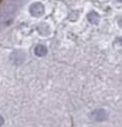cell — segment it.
I'll list each match as a JSON object with an SVG mask.
<instances>
[{"label": "cell", "instance_id": "6da1fadb", "mask_svg": "<svg viewBox=\"0 0 122 127\" xmlns=\"http://www.w3.org/2000/svg\"><path fill=\"white\" fill-rule=\"evenodd\" d=\"M30 11H31V14L34 15V16L38 17L40 16V15L43 14L44 12V6L40 3H35L31 6V9H30Z\"/></svg>", "mask_w": 122, "mask_h": 127}, {"label": "cell", "instance_id": "7a4b0ae2", "mask_svg": "<svg viewBox=\"0 0 122 127\" xmlns=\"http://www.w3.org/2000/svg\"><path fill=\"white\" fill-rule=\"evenodd\" d=\"M93 117L97 121H102V120H104L106 118V113H105L104 110H98V111H96V112H94Z\"/></svg>", "mask_w": 122, "mask_h": 127}, {"label": "cell", "instance_id": "3957f363", "mask_svg": "<svg viewBox=\"0 0 122 127\" xmlns=\"http://www.w3.org/2000/svg\"><path fill=\"white\" fill-rule=\"evenodd\" d=\"M48 53V50L47 47L43 46V45H37L36 49H35V54L38 56V57H43L44 55H47Z\"/></svg>", "mask_w": 122, "mask_h": 127}, {"label": "cell", "instance_id": "277c9868", "mask_svg": "<svg viewBox=\"0 0 122 127\" xmlns=\"http://www.w3.org/2000/svg\"><path fill=\"white\" fill-rule=\"evenodd\" d=\"M88 19H89V21H91L92 23L96 24V23L99 21V15H98L96 12H91V13H89V15H88Z\"/></svg>", "mask_w": 122, "mask_h": 127}, {"label": "cell", "instance_id": "5b68a950", "mask_svg": "<svg viewBox=\"0 0 122 127\" xmlns=\"http://www.w3.org/2000/svg\"><path fill=\"white\" fill-rule=\"evenodd\" d=\"M118 23H119V25H120V27H122V17L118 20Z\"/></svg>", "mask_w": 122, "mask_h": 127}, {"label": "cell", "instance_id": "8992f818", "mask_svg": "<svg viewBox=\"0 0 122 127\" xmlns=\"http://www.w3.org/2000/svg\"><path fill=\"white\" fill-rule=\"evenodd\" d=\"M120 42H121V44H122V37L120 38Z\"/></svg>", "mask_w": 122, "mask_h": 127}, {"label": "cell", "instance_id": "52a82bcc", "mask_svg": "<svg viewBox=\"0 0 122 127\" xmlns=\"http://www.w3.org/2000/svg\"><path fill=\"white\" fill-rule=\"evenodd\" d=\"M118 1H120V2H122V0H118Z\"/></svg>", "mask_w": 122, "mask_h": 127}, {"label": "cell", "instance_id": "ba28073f", "mask_svg": "<svg viewBox=\"0 0 122 127\" xmlns=\"http://www.w3.org/2000/svg\"><path fill=\"white\" fill-rule=\"evenodd\" d=\"M1 2H2V0H0V3H1Z\"/></svg>", "mask_w": 122, "mask_h": 127}]
</instances>
